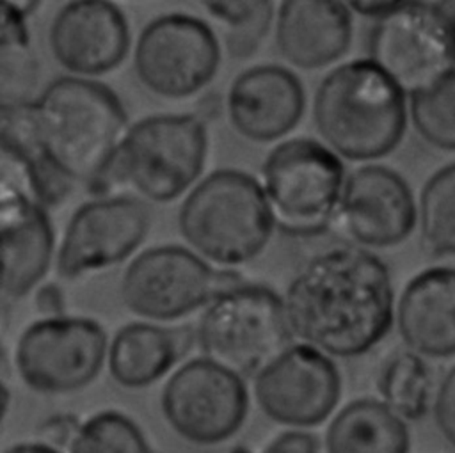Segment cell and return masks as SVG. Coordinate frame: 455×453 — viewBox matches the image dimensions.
Here are the masks:
<instances>
[{
    "mask_svg": "<svg viewBox=\"0 0 455 453\" xmlns=\"http://www.w3.org/2000/svg\"><path fill=\"white\" fill-rule=\"evenodd\" d=\"M334 222L359 247H393L418 226V201L402 174L368 163L347 176Z\"/></svg>",
    "mask_w": 455,
    "mask_h": 453,
    "instance_id": "15",
    "label": "cell"
},
{
    "mask_svg": "<svg viewBox=\"0 0 455 453\" xmlns=\"http://www.w3.org/2000/svg\"><path fill=\"white\" fill-rule=\"evenodd\" d=\"M69 453H156L139 425L119 410H101L80 423Z\"/></svg>",
    "mask_w": 455,
    "mask_h": 453,
    "instance_id": "27",
    "label": "cell"
},
{
    "mask_svg": "<svg viewBox=\"0 0 455 453\" xmlns=\"http://www.w3.org/2000/svg\"><path fill=\"white\" fill-rule=\"evenodd\" d=\"M448 23H450V30H451V37H453V44H455V2L453 4H441Z\"/></svg>",
    "mask_w": 455,
    "mask_h": 453,
    "instance_id": "35",
    "label": "cell"
},
{
    "mask_svg": "<svg viewBox=\"0 0 455 453\" xmlns=\"http://www.w3.org/2000/svg\"><path fill=\"white\" fill-rule=\"evenodd\" d=\"M196 332L187 327H162L148 322L123 325L108 346V373L126 389L160 380L190 348Z\"/></svg>",
    "mask_w": 455,
    "mask_h": 453,
    "instance_id": "21",
    "label": "cell"
},
{
    "mask_svg": "<svg viewBox=\"0 0 455 453\" xmlns=\"http://www.w3.org/2000/svg\"><path fill=\"white\" fill-rule=\"evenodd\" d=\"M261 412L281 425L306 428L325 421L341 396V375L318 348L290 345L254 377Z\"/></svg>",
    "mask_w": 455,
    "mask_h": 453,
    "instance_id": "14",
    "label": "cell"
},
{
    "mask_svg": "<svg viewBox=\"0 0 455 453\" xmlns=\"http://www.w3.org/2000/svg\"><path fill=\"white\" fill-rule=\"evenodd\" d=\"M283 297L263 284L240 282L220 291L203 311L196 339L204 357L240 377L258 375L291 343Z\"/></svg>",
    "mask_w": 455,
    "mask_h": 453,
    "instance_id": "6",
    "label": "cell"
},
{
    "mask_svg": "<svg viewBox=\"0 0 455 453\" xmlns=\"http://www.w3.org/2000/svg\"><path fill=\"white\" fill-rule=\"evenodd\" d=\"M377 389L382 401L403 421L421 419L434 403V375L425 357L403 348L391 354L380 368Z\"/></svg>",
    "mask_w": 455,
    "mask_h": 453,
    "instance_id": "23",
    "label": "cell"
},
{
    "mask_svg": "<svg viewBox=\"0 0 455 453\" xmlns=\"http://www.w3.org/2000/svg\"><path fill=\"white\" fill-rule=\"evenodd\" d=\"M80 423H75V417L71 416H55L52 419H48L43 426L41 432L44 433V437H48L52 442H59L64 444L66 441L71 442L73 435L76 433Z\"/></svg>",
    "mask_w": 455,
    "mask_h": 453,
    "instance_id": "32",
    "label": "cell"
},
{
    "mask_svg": "<svg viewBox=\"0 0 455 453\" xmlns=\"http://www.w3.org/2000/svg\"><path fill=\"white\" fill-rule=\"evenodd\" d=\"M224 453H252V451L247 449L245 446H233V448H229V449L224 451Z\"/></svg>",
    "mask_w": 455,
    "mask_h": 453,
    "instance_id": "36",
    "label": "cell"
},
{
    "mask_svg": "<svg viewBox=\"0 0 455 453\" xmlns=\"http://www.w3.org/2000/svg\"><path fill=\"white\" fill-rule=\"evenodd\" d=\"M432 412L437 430L455 448V364L443 375L435 387Z\"/></svg>",
    "mask_w": 455,
    "mask_h": 453,
    "instance_id": "29",
    "label": "cell"
},
{
    "mask_svg": "<svg viewBox=\"0 0 455 453\" xmlns=\"http://www.w3.org/2000/svg\"><path fill=\"white\" fill-rule=\"evenodd\" d=\"M395 322L409 350L434 359L455 355V266L434 265L412 275Z\"/></svg>",
    "mask_w": 455,
    "mask_h": 453,
    "instance_id": "19",
    "label": "cell"
},
{
    "mask_svg": "<svg viewBox=\"0 0 455 453\" xmlns=\"http://www.w3.org/2000/svg\"><path fill=\"white\" fill-rule=\"evenodd\" d=\"M423 245L435 256H455V162L439 167L418 199Z\"/></svg>",
    "mask_w": 455,
    "mask_h": 453,
    "instance_id": "25",
    "label": "cell"
},
{
    "mask_svg": "<svg viewBox=\"0 0 455 453\" xmlns=\"http://www.w3.org/2000/svg\"><path fill=\"white\" fill-rule=\"evenodd\" d=\"M36 309L43 318H55L66 314L64 291L55 282H46L36 291Z\"/></svg>",
    "mask_w": 455,
    "mask_h": 453,
    "instance_id": "31",
    "label": "cell"
},
{
    "mask_svg": "<svg viewBox=\"0 0 455 453\" xmlns=\"http://www.w3.org/2000/svg\"><path fill=\"white\" fill-rule=\"evenodd\" d=\"M407 107L416 133L428 146L455 151V68L407 96Z\"/></svg>",
    "mask_w": 455,
    "mask_h": 453,
    "instance_id": "26",
    "label": "cell"
},
{
    "mask_svg": "<svg viewBox=\"0 0 455 453\" xmlns=\"http://www.w3.org/2000/svg\"><path fill=\"white\" fill-rule=\"evenodd\" d=\"M151 217L130 195H100L75 210L57 250V272L66 281L124 261L144 242Z\"/></svg>",
    "mask_w": 455,
    "mask_h": 453,
    "instance_id": "13",
    "label": "cell"
},
{
    "mask_svg": "<svg viewBox=\"0 0 455 453\" xmlns=\"http://www.w3.org/2000/svg\"><path fill=\"white\" fill-rule=\"evenodd\" d=\"M2 291L21 298L46 274L53 254V227L46 208L11 181L0 179Z\"/></svg>",
    "mask_w": 455,
    "mask_h": 453,
    "instance_id": "18",
    "label": "cell"
},
{
    "mask_svg": "<svg viewBox=\"0 0 455 453\" xmlns=\"http://www.w3.org/2000/svg\"><path fill=\"white\" fill-rule=\"evenodd\" d=\"M160 407L169 426L199 446L233 437L249 410L243 377L208 357L180 366L165 382Z\"/></svg>",
    "mask_w": 455,
    "mask_h": 453,
    "instance_id": "9",
    "label": "cell"
},
{
    "mask_svg": "<svg viewBox=\"0 0 455 453\" xmlns=\"http://www.w3.org/2000/svg\"><path fill=\"white\" fill-rule=\"evenodd\" d=\"M407 94L370 59L327 73L313 99V121L338 156L368 162L389 155L407 126Z\"/></svg>",
    "mask_w": 455,
    "mask_h": 453,
    "instance_id": "3",
    "label": "cell"
},
{
    "mask_svg": "<svg viewBox=\"0 0 455 453\" xmlns=\"http://www.w3.org/2000/svg\"><path fill=\"white\" fill-rule=\"evenodd\" d=\"M409 448L405 421L375 398L347 403L325 432L327 453H409Z\"/></svg>",
    "mask_w": 455,
    "mask_h": 453,
    "instance_id": "22",
    "label": "cell"
},
{
    "mask_svg": "<svg viewBox=\"0 0 455 453\" xmlns=\"http://www.w3.org/2000/svg\"><path fill=\"white\" fill-rule=\"evenodd\" d=\"M208 12L229 27L226 44L233 57H249L272 21L270 2H206Z\"/></svg>",
    "mask_w": 455,
    "mask_h": 453,
    "instance_id": "28",
    "label": "cell"
},
{
    "mask_svg": "<svg viewBox=\"0 0 455 453\" xmlns=\"http://www.w3.org/2000/svg\"><path fill=\"white\" fill-rule=\"evenodd\" d=\"M306 94L300 78L288 68L259 64L242 71L228 92V115L247 140L272 142L300 121Z\"/></svg>",
    "mask_w": 455,
    "mask_h": 453,
    "instance_id": "17",
    "label": "cell"
},
{
    "mask_svg": "<svg viewBox=\"0 0 455 453\" xmlns=\"http://www.w3.org/2000/svg\"><path fill=\"white\" fill-rule=\"evenodd\" d=\"M27 14L16 2L2 4V39H0V92L2 105L32 103V91L37 82V64L30 52V34L25 27Z\"/></svg>",
    "mask_w": 455,
    "mask_h": 453,
    "instance_id": "24",
    "label": "cell"
},
{
    "mask_svg": "<svg viewBox=\"0 0 455 453\" xmlns=\"http://www.w3.org/2000/svg\"><path fill=\"white\" fill-rule=\"evenodd\" d=\"M220 46L212 27L190 14L151 20L137 37L133 68L153 94L180 99L199 92L217 75Z\"/></svg>",
    "mask_w": 455,
    "mask_h": 453,
    "instance_id": "12",
    "label": "cell"
},
{
    "mask_svg": "<svg viewBox=\"0 0 455 453\" xmlns=\"http://www.w3.org/2000/svg\"><path fill=\"white\" fill-rule=\"evenodd\" d=\"M28 114L41 149L71 183H98L128 130L117 94L82 76L52 80L30 103Z\"/></svg>",
    "mask_w": 455,
    "mask_h": 453,
    "instance_id": "2",
    "label": "cell"
},
{
    "mask_svg": "<svg viewBox=\"0 0 455 453\" xmlns=\"http://www.w3.org/2000/svg\"><path fill=\"white\" fill-rule=\"evenodd\" d=\"M352 41V11L343 2L288 0L275 18V44L299 69H320L341 59Z\"/></svg>",
    "mask_w": 455,
    "mask_h": 453,
    "instance_id": "20",
    "label": "cell"
},
{
    "mask_svg": "<svg viewBox=\"0 0 455 453\" xmlns=\"http://www.w3.org/2000/svg\"><path fill=\"white\" fill-rule=\"evenodd\" d=\"M291 332L334 357H357L379 345L395 322L387 265L355 243L313 256L283 297Z\"/></svg>",
    "mask_w": 455,
    "mask_h": 453,
    "instance_id": "1",
    "label": "cell"
},
{
    "mask_svg": "<svg viewBox=\"0 0 455 453\" xmlns=\"http://www.w3.org/2000/svg\"><path fill=\"white\" fill-rule=\"evenodd\" d=\"M263 190L275 222L290 234H316L334 222L345 187L341 158L325 144L295 137L265 156Z\"/></svg>",
    "mask_w": 455,
    "mask_h": 453,
    "instance_id": "7",
    "label": "cell"
},
{
    "mask_svg": "<svg viewBox=\"0 0 455 453\" xmlns=\"http://www.w3.org/2000/svg\"><path fill=\"white\" fill-rule=\"evenodd\" d=\"M400 4L402 2H350L348 7L352 12L373 18L377 21L393 12L395 9H398Z\"/></svg>",
    "mask_w": 455,
    "mask_h": 453,
    "instance_id": "33",
    "label": "cell"
},
{
    "mask_svg": "<svg viewBox=\"0 0 455 453\" xmlns=\"http://www.w3.org/2000/svg\"><path fill=\"white\" fill-rule=\"evenodd\" d=\"M275 217L263 187L247 172L219 169L183 199L178 227L187 243L217 265H242L263 252Z\"/></svg>",
    "mask_w": 455,
    "mask_h": 453,
    "instance_id": "4",
    "label": "cell"
},
{
    "mask_svg": "<svg viewBox=\"0 0 455 453\" xmlns=\"http://www.w3.org/2000/svg\"><path fill=\"white\" fill-rule=\"evenodd\" d=\"M240 282L238 274L212 268L190 249L158 245L130 261L121 277V298L137 316L171 322L208 306Z\"/></svg>",
    "mask_w": 455,
    "mask_h": 453,
    "instance_id": "8",
    "label": "cell"
},
{
    "mask_svg": "<svg viewBox=\"0 0 455 453\" xmlns=\"http://www.w3.org/2000/svg\"><path fill=\"white\" fill-rule=\"evenodd\" d=\"M263 453H318V439L307 432L288 430L268 442Z\"/></svg>",
    "mask_w": 455,
    "mask_h": 453,
    "instance_id": "30",
    "label": "cell"
},
{
    "mask_svg": "<svg viewBox=\"0 0 455 453\" xmlns=\"http://www.w3.org/2000/svg\"><path fill=\"white\" fill-rule=\"evenodd\" d=\"M107 334L84 316L41 318L20 336L14 362L21 380L37 393L62 394L89 385L101 371Z\"/></svg>",
    "mask_w": 455,
    "mask_h": 453,
    "instance_id": "11",
    "label": "cell"
},
{
    "mask_svg": "<svg viewBox=\"0 0 455 453\" xmlns=\"http://www.w3.org/2000/svg\"><path fill=\"white\" fill-rule=\"evenodd\" d=\"M4 453H60L48 442H18L7 448Z\"/></svg>",
    "mask_w": 455,
    "mask_h": 453,
    "instance_id": "34",
    "label": "cell"
},
{
    "mask_svg": "<svg viewBox=\"0 0 455 453\" xmlns=\"http://www.w3.org/2000/svg\"><path fill=\"white\" fill-rule=\"evenodd\" d=\"M206 126L194 114H160L133 123L105 172L94 183H124L155 203L180 197L203 172Z\"/></svg>",
    "mask_w": 455,
    "mask_h": 453,
    "instance_id": "5",
    "label": "cell"
},
{
    "mask_svg": "<svg viewBox=\"0 0 455 453\" xmlns=\"http://www.w3.org/2000/svg\"><path fill=\"white\" fill-rule=\"evenodd\" d=\"M48 43L53 59L71 76H98L119 68L126 59L130 28L116 4L69 2L52 18Z\"/></svg>",
    "mask_w": 455,
    "mask_h": 453,
    "instance_id": "16",
    "label": "cell"
},
{
    "mask_svg": "<svg viewBox=\"0 0 455 453\" xmlns=\"http://www.w3.org/2000/svg\"><path fill=\"white\" fill-rule=\"evenodd\" d=\"M373 60L407 96L455 68L448 18L437 2H402L375 21L368 39Z\"/></svg>",
    "mask_w": 455,
    "mask_h": 453,
    "instance_id": "10",
    "label": "cell"
}]
</instances>
